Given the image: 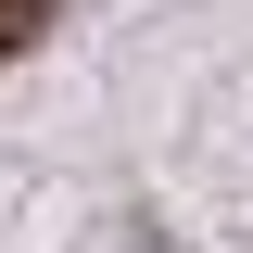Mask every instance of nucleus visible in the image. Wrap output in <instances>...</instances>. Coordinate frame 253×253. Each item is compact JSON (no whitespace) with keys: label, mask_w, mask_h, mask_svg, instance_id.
<instances>
[{"label":"nucleus","mask_w":253,"mask_h":253,"mask_svg":"<svg viewBox=\"0 0 253 253\" xmlns=\"http://www.w3.org/2000/svg\"><path fill=\"white\" fill-rule=\"evenodd\" d=\"M38 26H51V0H0V63H13V51H38Z\"/></svg>","instance_id":"f257e3e1"}]
</instances>
